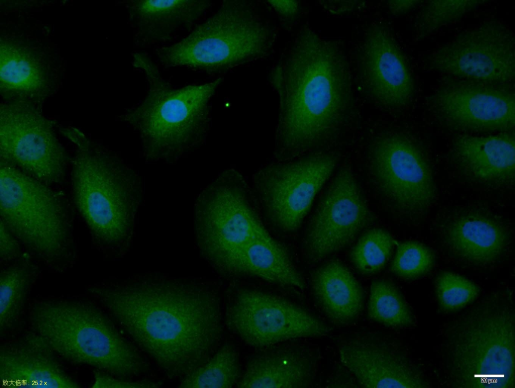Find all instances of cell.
<instances>
[{
	"mask_svg": "<svg viewBox=\"0 0 515 388\" xmlns=\"http://www.w3.org/2000/svg\"><path fill=\"white\" fill-rule=\"evenodd\" d=\"M209 6L208 1L203 0H135L127 4L135 40L143 44L170 40L190 27Z\"/></svg>",
	"mask_w": 515,
	"mask_h": 388,
	"instance_id": "603a6c76",
	"label": "cell"
},
{
	"mask_svg": "<svg viewBox=\"0 0 515 388\" xmlns=\"http://www.w3.org/2000/svg\"><path fill=\"white\" fill-rule=\"evenodd\" d=\"M274 10L282 17L290 19L295 17L299 10L297 1H268Z\"/></svg>",
	"mask_w": 515,
	"mask_h": 388,
	"instance_id": "d590c367",
	"label": "cell"
},
{
	"mask_svg": "<svg viewBox=\"0 0 515 388\" xmlns=\"http://www.w3.org/2000/svg\"><path fill=\"white\" fill-rule=\"evenodd\" d=\"M311 287L316 303L332 322L346 325L355 321L363 310V290L341 262L331 260L313 272Z\"/></svg>",
	"mask_w": 515,
	"mask_h": 388,
	"instance_id": "cb8c5ba5",
	"label": "cell"
},
{
	"mask_svg": "<svg viewBox=\"0 0 515 388\" xmlns=\"http://www.w3.org/2000/svg\"><path fill=\"white\" fill-rule=\"evenodd\" d=\"M160 384L151 381H133L116 378L105 373L97 372L94 374L93 388L108 387H158Z\"/></svg>",
	"mask_w": 515,
	"mask_h": 388,
	"instance_id": "836d02e7",
	"label": "cell"
},
{
	"mask_svg": "<svg viewBox=\"0 0 515 388\" xmlns=\"http://www.w3.org/2000/svg\"><path fill=\"white\" fill-rule=\"evenodd\" d=\"M226 275L255 277L286 288L303 290L305 287L289 252L271 235L243 249L235 258Z\"/></svg>",
	"mask_w": 515,
	"mask_h": 388,
	"instance_id": "d4e9b609",
	"label": "cell"
},
{
	"mask_svg": "<svg viewBox=\"0 0 515 388\" xmlns=\"http://www.w3.org/2000/svg\"><path fill=\"white\" fill-rule=\"evenodd\" d=\"M241 376L237 351L233 345L226 344L183 377L179 387L231 388L236 386Z\"/></svg>",
	"mask_w": 515,
	"mask_h": 388,
	"instance_id": "4316f807",
	"label": "cell"
},
{
	"mask_svg": "<svg viewBox=\"0 0 515 388\" xmlns=\"http://www.w3.org/2000/svg\"><path fill=\"white\" fill-rule=\"evenodd\" d=\"M228 329L258 349L330 331L324 322L299 304L261 290L241 288L229 299L225 313Z\"/></svg>",
	"mask_w": 515,
	"mask_h": 388,
	"instance_id": "7c38bea8",
	"label": "cell"
},
{
	"mask_svg": "<svg viewBox=\"0 0 515 388\" xmlns=\"http://www.w3.org/2000/svg\"><path fill=\"white\" fill-rule=\"evenodd\" d=\"M56 354L32 331L0 348L1 386L4 387L78 388Z\"/></svg>",
	"mask_w": 515,
	"mask_h": 388,
	"instance_id": "44dd1931",
	"label": "cell"
},
{
	"mask_svg": "<svg viewBox=\"0 0 515 388\" xmlns=\"http://www.w3.org/2000/svg\"><path fill=\"white\" fill-rule=\"evenodd\" d=\"M394 241L391 234L380 228L365 231L354 246L350 259L356 269L365 275L378 273L392 254Z\"/></svg>",
	"mask_w": 515,
	"mask_h": 388,
	"instance_id": "f546056e",
	"label": "cell"
},
{
	"mask_svg": "<svg viewBox=\"0 0 515 388\" xmlns=\"http://www.w3.org/2000/svg\"><path fill=\"white\" fill-rule=\"evenodd\" d=\"M442 243L455 258L476 266L500 260L506 253L509 236L506 227L493 216L475 210L449 215L440 227Z\"/></svg>",
	"mask_w": 515,
	"mask_h": 388,
	"instance_id": "ffe728a7",
	"label": "cell"
},
{
	"mask_svg": "<svg viewBox=\"0 0 515 388\" xmlns=\"http://www.w3.org/2000/svg\"><path fill=\"white\" fill-rule=\"evenodd\" d=\"M359 75L364 90L383 106L408 105L414 81L408 60L383 24H373L364 35L359 57Z\"/></svg>",
	"mask_w": 515,
	"mask_h": 388,
	"instance_id": "e0dca14e",
	"label": "cell"
},
{
	"mask_svg": "<svg viewBox=\"0 0 515 388\" xmlns=\"http://www.w3.org/2000/svg\"><path fill=\"white\" fill-rule=\"evenodd\" d=\"M367 312L370 319L388 328H404L414 323L413 315L400 292L387 280L372 282Z\"/></svg>",
	"mask_w": 515,
	"mask_h": 388,
	"instance_id": "83f0119b",
	"label": "cell"
},
{
	"mask_svg": "<svg viewBox=\"0 0 515 388\" xmlns=\"http://www.w3.org/2000/svg\"><path fill=\"white\" fill-rule=\"evenodd\" d=\"M236 387H308L315 376L311 354L300 347L279 344L259 349Z\"/></svg>",
	"mask_w": 515,
	"mask_h": 388,
	"instance_id": "7402d4cb",
	"label": "cell"
},
{
	"mask_svg": "<svg viewBox=\"0 0 515 388\" xmlns=\"http://www.w3.org/2000/svg\"><path fill=\"white\" fill-rule=\"evenodd\" d=\"M342 364L364 387H426L418 371L390 343L365 338L338 347Z\"/></svg>",
	"mask_w": 515,
	"mask_h": 388,
	"instance_id": "d6986e66",
	"label": "cell"
},
{
	"mask_svg": "<svg viewBox=\"0 0 515 388\" xmlns=\"http://www.w3.org/2000/svg\"><path fill=\"white\" fill-rule=\"evenodd\" d=\"M484 0H431L419 11L415 23L417 36L423 39L444 25L458 21Z\"/></svg>",
	"mask_w": 515,
	"mask_h": 388,
	"instance_id": "4dcf8cb0",
	"label": "cell"
},
{
	"mask_svg": "<svg viewBox=\"0 0 515 388\" xmlns=\"http://www.w3.org/2000/svg\"><path fill=\"white\" fill-rule=\"evenodd\" d=\"M276 38L273 28L243 1H225L187 37L156 50L167 67L208 72L228 69L267 56Z\"/></svg>",
	"mask_w": 515,
	"mask_h": 388,
	"instance_id": "52a82bcc",
	"label": "cell"
},
{
	"mask_svg": "<svg viewBox=\"0 0 515 388\" xmlns=\"http://www.w3.org/2000/svg\"><path fill=\"white\" fill-rule=\"evenodd\" d=\"M350 73L338 44L300 29L270 74L279 101L274 160L306 154L338 131L352 110Z\"/></svg>",
	"mask_w": 515,
	"mask_h": 388,
	"instance_id": "7a4b0ae2",
	"label": "cell"
},
{
	"mask_svg": "<svg viewBox=\"0 0 515 388\" xmlns=\"http://www.w3.org/2000/svg\"><path fill=\"white\" fill-rule=\"evenodd\" d=\"M430 110L443 127L459 134L514 131V84L443 79L428 96Z\"/></svg>",
	"mask_w": 515,
	"mask_h": 388,
	"instance_id": "4fadbf2b",
	"label": "cell"
},
{
	"mask_svg": "<svg viewBox=\"0 0 515 388\" xmlns=\"http://www.w3.org/2000/svg\"><path fill=\"white\" fill-rule=\"evenodd\" d=\"M33 331L56 355L119 377L137 375L146 362L95 305L81 301L45 300L30 313Z\"/></svg>",
	"mask_w": 515,
	"mask_h": 388,
	"instance_id": "277c9868",
	"label": "cell"
},
{
	"mask_svg": "<svg viewBox=\"0 0 515 388\" xmlns=\"http://www.w3.org/2000/svg\"><path fill=\"white\" fill-rule=\"evenodd\" d=\"M34 276L33 270L26 264H17L1 272V331H6L10 328L19 318Z\"/></svg>",
	"mask_w": 515,
	"mask_h": 388,
	"instance_id": "f1b7e54d",
	"label": "cell"
},
{
	"mask_svg": "<svg viewBox=\"0 0 515 388\" xmlns=\"http://www.w3.org/2000/svg\"><path fill=\"white\" fill-rule=\"evenodd\" d=\"M252 187L239 170L220 172L200 193L195 206V235L204 259L226 275L236 256L271 234L262 222Z\"/></svg>",
	"mask_w": 515,
	"mask_h": 388,
	"instance_id": "ba28073f",
	"label": "cell"
},
{
	"mask_svg": "<svg viewBox=\"0 0 515 388\" xmlns=\"http://www.w3.org/2000/svg\"><path fill=\"white\" fill-rule=\"evenodd\" d=\"M0 227L1 259L7 260L13 258L19 253V241L1 220Z\"/></svg>",
	"mask_w": 515,
	"mask_h": 388,
	"instance_id": "e575fe53",
	"label": "cell"
},
{
	"mask_svg": "<svg viewBox=\"0 0 515 388\" xmlns=\"http://www.w3.org/2000/svg\"><path fill=\"white\" fill-rule=\"evenodd\" d=\"M373 219L352 171L341 168L325 191L306 229L303 247L307 257L318 261L342 249Z\"/></svg>",
	"mask_w": 515,
	"mask_h": 388,
	"instance_id": "2e32d148",
	"label": "cell"
},
{
	"mask_svg": "<svg viewBox=\"0 0 515 388\" xmlns=\"http://www.w3.org/2000/svg\"><path fill=\"white\" fill-rule=\"evenodd\" d=\"M422 1H389L388 6L393 14L406 13L419 5Z\"/></svg>",
	"mask_w": 515,
	"mask_h": 388,
	"instance_id": "8d00e7d4",
	"label": "cell"
},
{
	"mask_svg": "<svg viewBox=\"0 0 515 388\" xmlns=\"http://www.w3.org/2000/svg\"><path fill=\"white\" fill-rule=\"evenodd\" d=\"M514 313L494 297L454 321L446 331L447 371L456 387H514Z\"/></svg>",
	"mask_w": 515,
	"mask_h": 388,
	"instance_id": "8992f818",
	"label": "cell"
},
{
	"mask_svg": "<svg viewBox=\"0 0 515 388\" xmlns=\"http://www.w3.org/2000/svg\"><path fill=\"white\" fill-rule=\"evenodd\" d=\"M90 292L170 378L183 377L205 362L222 338L220 298L203 284L146 279Z\"/></svg>",
	"mask_w": 515,
	"mask_h": 388,
	"instance_id": "6da1fadb",
	"label": "cell"
},
{
	"mask_svg": "<svg viewBox=\"0 0 515 388\" xmlns=\"http://www.w3.org/2000/svg\"><path fill=\"white\" fill-rule=\"evenodd\" d=\"M144 75L147 94L123 119L138 133L146 160L175 162L205 141L211 121L210 102L221 79L175 89L157 67Z\"/></svg>",
	"mask_w": 515,
	"mask_h": 388,
	"instance_id": "5b68a950",
	"label": "cell"
},
{
	"mask_svg": "<svg viewBox=\"0 0 515 388\" xmlns=\"http://www.w3.org/2000/svg\"><path fill=\"white\" fill-rule=\"evenodd\" d=\"M368 165L376 187L399 212L421 216L435 202L437 188L430 163L410 135L393 133L376 139L369 149Z\"/></svg>",
	"mask_w": 515,
	"mask_h": 388,
	"instance_id": "8fae6325",
	"label": "cell"
},
{
	"mask_svg": "<svg viewBox=\"0 0 515 388\" xmlns=\"http://www.w3.org/2000/svg\"><path fill=\"white\" fill-rule=\"evenodd\" d=\"M515 39L513 31L495 20L465 30L424 59L431 70L477 82L513 84Z\"/></svg>",
	"mask_w": 515,
	"mask_h": 388,
	"instance_id": "9a60e30c",
	"label": "cell"
},
{
	"mask_svg": "<svg viewBox=\"0 0 515 388\" xmlns=\"http://www.w3.org/2000/svg\"><path fill=\"white\" fill-rule=\"evenodd\" d=\"M63 133L75 145L71 187L77 209L99 241L127 247L142 199L139 177L119 156L94 145L78 129Z\"/></svg>",
	"mask_w": 515,
	"mask_h": 388,
	"instance_id": "3957f363",
	"label": "cell"
},
{
	"mask_svg": "<svg viewBox=\"0 0 515 388\" xmlns=\"http://www.w3.org/2000/svg\"><path fill=\"white\" fill-rule=\"evenodd\" d=\"M336 163L332 154L308 153L259 168L252 188L269 222L284 232L296 231Z\"/></svg>",
	"mask_w": 515,
	"mask_h": 388,
	"instance_id": "30bf717a",
	"label": "cell"
},
{
	"mask_svg": "<svg viewBox=\"0 0 515 388\" xmlns=\"http://www.w3.org/2000/svg\"><path fill=\"white\" fill-rule=\"evenodd\" d=\"M1 220L19 241L47 260L62 257L69 244L62 200L49 185L0 160Z\"/></svg>",
	"mask_w": 515,
	"mask_h": 388,
	"instance_id": "9c48e42d",
	"label": "cell"
},
{
	"mask_svg": "<svg viewBox=\"0 0 515 388\" xmlns=\"http://www.w3.org/2000/svg\"><path fill=\"white\" fill-rule=\"evenodd\" d=\"M451 156L459 174L472 183L493 188L514 185V131L458 134L452 142Z\"/></svg>",
	"mask_w": 515,
	"mask_h": 388,
	"instance_id": "ac0fdd59",
	"label": "cell"
},
{
	"mask_svg": "<svg viewBox=\"0 0 515 388\" xmlns=\"http://www.w3.org/2000/svg\"><path fill=\"white\" fill-rule=\"evenodd\" d=\"M434 262V253L429 248L417 242L406 241L398 245L390 270L401 278L415 279L427 273Z\"/></svg>",
	"mask_w": 515,
	"mask_h": 388,
	"instance_id": "1f68e13d",
	"label": "cell"
},
{
	"mask_svg": "<svg viewBox=\"0 0 515 388\" xmlns=\"http://www.w3.org/2000/svg\"><path fill=\"white\" fill-rule=\"evenodd\" d=\"M435 289L439 304L446 311L461 308L473 301L479 292L478 286L474 282L448 271L441 272L438 276Z\"/></svg>",
	"mask_w": 515,
	"mask_h": 388,
	"instance_id": "d6a6232c",
	"label": "cell"
},
{
	"mask_svg": "<svg viewBox=\"0 0 515 388\" xmlns=\"http://www.w3.org/2000/svg\"><path fill=\"white\" fill-rule=\"evenodd\" d=\"M0 160L48 185L63 180L64 148L53 122L29 99L1 104Z\"/></svg>",
	"mask_w": 515,
	"mask_h": 388,
	"instance_id": "5bb4252c",
	"label": "cell"
},
{
	"mask_svg": "<svg viewBox=\"0 0 515 388\" xmlns=\"http://www.w3.org/2000/svg\"><path fill=\"white\" fill-rule=\"evenodd\" d=\"M0 57L1 91L5 96L29 99L45 93L48 87L46 73L28 48L1 40Z\"/></svg>",
	"mask_w": 515,
	"mask_h": 388,
	"instance_id": "484cf974",
	"label": "cell"
}]
</instances>
